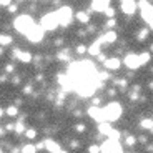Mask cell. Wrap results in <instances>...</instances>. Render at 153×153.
Segmentation results:
<instances>
[{
	"label": "cell",
	"instance_id": "7",
	"mask_svg": "<svg viewBox=\"0 0 153 153\" xmlns=\"http://www.w3.org/2000/svg\"><path fill=\"white\" fill-rule=\"evenodd\" d=\"M43 33H45V30H43L40 25H35V27L27 33V38L30 40V42H33V43H38L43 38Z\"/></svg>",
	"mask_w": 153,
	"mask_h": 153
},
{
	"label": "cell",
	"instance_id": "44",
	"mask_svg": "<svg viewBox=\"0 0 153 153\" xmlns=\"http://www.w3.org/2000/svg\"><path fill=\"white\" fill-rule=\"evenodd\" d=\"M152 133H153V128H152Z\"/></svg>",
	"mask_w": 153,
	"mask_h": 153
},
{
	"label": "cell",
	"instance_id": "12",
	"mask_svg": "<svg viewBox=\"0 0 153 153\" xmlns=\"http://www.w3.org/2000/svg\"><path fill=\"white\" fill-rule=\"evenodd\" d=\"M13 55H15V57L19 58L20 62H23V63H28V62L32 60V53H30V52H23V50H15V52H13Z\"/></svg>",
	"mask_w": 153,
	"mask_h": 153
},
{
	"label": "cell",
	"instance_id": "43",
	"mask_svg": "<svg viewBox=\"0 0 153 153\" xmlns=\"http://www.w3.org/2000/svg\"><path fill=\"white\" fill-rule=\"evenodd\" d=\"M152 52H153V45H152Z\"/></svg>",
	"mask_w": 153,
	"mask_h": 153
},
{
	"label": "cell",
	"instance_id": "24",
	"mask_svg": "<svg viewBox=\"0 0 153 153\" xmlns=\"http://www.w3.org/2000/svg\"><path fill=\"white\" fill-rule=\"evenodd\" d=\"M15 131H17V133H23V131H25L23 122H17V125H15Z\"/></svg>",
	"mask_w": 153,
	"mask_h": 153
},
{
	"label": "cell",
	"instance_id": "14",
	"mask_svg": "<svg viewBox=\"0 0 153 153\" xmlns=\"http://www.w3.org/2000/svg\"><path fill=\"white\" fill-rule=\"evenodd\" d=\"M43 143H45V148L48 150V152H52V153L60 152V145H58L57 142H53V140H43Z\"/></svg>",
	"mask_w": 153,
	"mask_h": 153
},
{
	"label": "cell",
	"instance_id": "21",
	"mask_svg": "<svg viewBox=\"0 0 153 153\" xmlns=\"http://www.w3.org/2000/svg\"><path fill=\"white\" fill-rule=\"evenodd\" d=\"M12 43V37L10 35H0V45H10Z\"/></svg>",
	"mask_w": 153,
	"mask_h": 153
},
{
	"label": "cell",
	"instance_id": "5",
	"mask_svg": "<svg viewBox=\"0 0 153 153\" xmlns=\"http://www.w3.org/2000/svg\"><path fill=\"white\" fill-rule=\"evenodd\" d=\"M138 7L142 8V19L152 25L153 23V5H150L148 2H138Z\"/></svg>",
	"mask_w": 153,
	"mask_h": 153
},
{
	"label": "cell",
	"instance_id": "26",
	"mask_svg": "<svg viewBox=\"0 0 153 153\" xmlns=\"http://www.w3.org/2000/svg\"><path fill=\"white\" fill-rule=\"evenodd\" d=\"M135 142H137V138H135V137H126V140H125V143L128 146H133Z\"/></svg>",
	"mask_w": 153,
	"mask_h": 153
},
{
	"label": "cell",
	"instance_id": "6",
	"mask_svg": "<svg viewBox=\"0 0 153 153\" xmlns=\"http://www.w3.org/2000/svg\"><path fill=\"white\" fill-rule=\"evenodd\" d=\"M100 152L102 153H122V146L115 140H107V142H103V145L100 146Z\"/></svg>",
	"mask_w": 153,
	"mask_h": 153
},
{
	"label": "cell",
	"instance_id": "13",
	"mask_svg": "<svg viewBox=\"0 0 153 153\" xmlns=\"http://www.w3.org/2000/svg\"><path fill=\"white\" fill-rule=\"evenodd\" d=\"M92 8L95 12H107L108 10V2L107 0H97V2H92Z\"/></svg>",
	"mask_w": 153,
	"mask_h": 153
},
{
	"label": "cell",
	"instance_id": "40",
	"mask_svg": "<svg viewBox=\"0 0 153 153\" xmlns=\"http://www.w3.org/2000/svg\"><path fill=\"white\" fill-rule=\"evenodd\" d=\"M150 28H152V30H153V23H152V25H150Z\"/></svg>",
	"mask_w": 153,
	"mask_h": 153
},
{
	"label": "cell",
	"instance_id": "34",
	"mask_svg": "<svg viewBox=\"0 0 153 153\" xmlns=\"http://www.w3.org/2000/svg\"><path fill=\"white\" fill-rule=\"evenodd\" d=\"M23 93H32V87H30V85H27V87L23 88Z\"/></svg>",
	"mask_w": 153,
	"mask_h": 153
},
{
	"label": "cell",
	"instance_id": "37",
	"mask_svg": "<svg viewBox=\"0 0 153 153\" xmlns=\"http://www.w3.org/2000/svg\"><path fill=\"white\" fill-rule=\"evenodd\" d=\"M4 113H5V111H4V108H0V118L4 117Z\"/></svg>",
	"mask_w": 153,
	"mask_h": 153
},
{
	"label": "cell",
	"instance_id": "16",
	"mask_svg": "<svg viewBox=\"0 0 153 153\" xmlns=\"http://www.w3.org/2000/svg\"><path fill=\"white\" fill-rule=\"evenodd\" d=\"M98 128H100V131H102L103 135H110L111 131H113V128L110 126V123H108V122H105V123H100V125H98Z\"/></svg>",
	"mask_w": 153,
	"mask_h": 153
},
{
	"label": "cell",
	"instance_id": "20",
	"mask_svg": "<svg viewBox=\"0 0 153 153\" xmlns=\"http://www.w3.org/2000/svg\"><path fill=\"white\" fill-rule=\"evenodd\" d=\"M138 57H140V65H146V63L150 62V58H152L148 52H145V53H142V55H138Z\"/></svg>",
	"mask_w": 153,
	"mask_h": 153
},
{
	"label": "cell",
	"instance_id": "2",
	"mask_svg": "<svg viewBox=\"0 0 153 153\" xmlns=\"http://www.w3.org/2000/svg\"><path fill=\"white\" fill-rule=\"evenodd\" d=\"M103 113H105V122H115V120L120 118V115H122V107H120L118 102H111L108 103L107 107L103 108Z\"/></svg>",
	"mask_w": 153,
	"mask_h": 153
},
{
	"label": "cell",
	"instance_id": "29",
	"mask_svg": "<svg viewBox=\"0 0 153 153\" xmlns=\"http://www.w3.org/2000/svg\"><path fill=\"white\" fill-rule=\"evenodd\" d=\"M88 152H90V153H100V146H97V145H92L90 148H88Z\"/></svg>",
	"mask_w": 153,
	"mask_h": 153
},
{
	"label": "cell",
	"instance_id": "31",
	"mask_svg": "<svg viewBox=\"0 0 153 153\" xmlns=\"http://www.w3.org/2000/svg\"><path fill=\"white\" fill-rule=\"evenodd\" d=\"M105 15H107V17H111V19H113V15H115V10H113V8H108V10L105 12Z\"/></svg>",
	"mask_w": 153,
	"mask_h": 153
},
{
	"label": "cell",
	"instance_id": "10",
	"mask_svg": "<svg viewBox=\"0 0 153 153\" xmlns=\"http://www.w3.org/2000/svg\"><path fill=\"white\" fill-rule=\"evenodd\" d=\"M137 2H133V0H125V2H122V10L125 12V13H133L135 10H137Z\"/></svg>",
	"mask_w": 153,
	"mask_h": 153
},
{
	"label": "cell",
	"instance_id": "4",
	"mask_svg": "<svg viewBox=\"0 0 153 153\" xmlns=\"http://www.w3.org/2000/svg\"><path fill=\"white\" fill-rule=\"evenodd\" d=\"M58 25V20H57V13L52 12V13H47L45 17H42V22H40V27L43 30H55Z\"/></svg>",
	"mask_w": 153,
	"mask_h": 153
},
{
	"label": "cell",
	"instance_id": "8",
	"mask_svg": "<svg viewBox=\"0 0 153 153\" xmlns=\"http://www.w3.org/2000/svg\"><path fill=\"white\" fill-rule=\"evenodd\" d=\"M123 63H125V65L128 67L130 70H137L138 67H142V65H140V57H138V55H135V53L126 55L125 60H123Z\"/></svg>",
	"mask_w": 153,
	"mask_h": 153
},
{
	"label": "cell",
	"instance_id": "25",
	"mask_svg": "<svg viewBox=\"0 0 153 153\" xmlns=\"http://www.w3.org/2000/svg\"><path fill=\"white\" fill-rule=\"evenodd\" d=\"M25 135H27V138H30V140H33V138L37 137V131H35L33 128H28V130L25 131Z\"/></svg>",
	"mask_w": 153,
	"mask_h": 153
},
{
	"label": "cell",
	"instance_id": "23",
	"mask_svg": "<svg viewBox=\"0 0 153 153\" xmlns=\"http://www.w3.org/2000/svg\"><path fill=\"white\" fill-rule=\"evenodd\" d=\"M5 113H7L8 117H17L19 110H17V107H15V105H12V107H8V108H7V111H5Z\"/></svg>",
	"mask_w": 153,
	"mask_h": 153
},
{
	"label": "cell",
	"instance_id": "28",
	"mask_svg": "<svg viewBox=\"0 0 153 153\" xmlns=\"http://www.w3.org/2000/svg\"><path fill=\"white\" fill-rule=\"evenodd\" d=\"M107 78H108V73H107V72H100V73H98V80L103 82V80H107Z\"/></svg>",
	"mask_w": 153,
	"mask_h": 153
},
{
	"label": "cell",
	"instance_id": "17",
	"mask_svg": "<svg viewBox=\"0 0 153 153\" xmlns=\"http://www.w3.org/2000/svg\"><path fill=\"white\" fill-rule=\"evenodd\" d=\"M100 43L98 42H93L92 45H90V48H88V52H90V55H98L100 53Z\"/></svg>",
	"mask_w": 153,
	"mask_h": 153
},
{
	"label": "cell",
	"instance_id": "15",
	"mask_svg": "<svg viewBox=\"0 0 153 153\" xmlns=\"http://www.w3.org/2000/svg\"><path fill=\"white\" fill-rule=\"evenodd\" d=\"M105 68L107 70H118L120 68V60L118 58H108V60H105Z\"/></svg>",
	"mask_w": 153,
	"mask_h": 153
},
{
	"label": "cell",
	"instance_id": "19",
	"mask_svg": "<svg viewBox=\"0 0 153 153\" xmlns=\"http://www.w3.org/2000/svg\"><path fill=\"white\" fill-rule=\"evenodd\" d=\"M22 153H37V146L32 145V143H27V145L22 148Z\"/></svg>",
	"mask_w": 153,
	"mask_h": 153
},
{
	"label": "cell",
	"instance_id": "36",
	"mask_svg": "<svg viewBox=\"0 0 153 153\" xmlns=\"http://www.w3.org/2000/svg\"><path fill=\"white\" fill-rule=\"evenodd\" d=\"M13 70V65H7V72H12Z\"/></svg>",
	"mask_w": 153,
	"mask_h": 153
},
{
	"label": "cell",
	"instance_id": "3",
	"mask_svg": "<svg viewBox=\"0 0 153 153\" xmlns=\"http://www.w3.org/2000/svg\"><path fill=\"white\" fill-rule=\"evenodd\" d=\"M55 13H57L58 25L67 27V25H70V23H72V8H70V7H62V8H58Z\"/></svg>",
	"mask_w": 153,
	"mask_h": 153
},
{
	"label": "cell",
	"instance_id": "38",
	"mask_svg": "<svg viewBox=\"0 0 153 153\" xmlns=\"http://www.w3.org/2000/svg\"><path fill=\"white\" fill-rule=\"evenodd\" d=\"M150 88H152V90H153V82H152V83H150Z\"/></svg>",
	"mask_w": 153,
	"mask_h": 153
},
{
	"label": "cell",
	"instance_id": "41",
	"mask_svg": "<svg viewBox=\"0 0 153 153\" xmlns=\"http://www.w3.org/2000/svg\"><path fill=\"white\" fill-rule=\"evenodd\" d=\"M0 153H5V152H2V148H0Z\"/></svg>",
	"mask_w": 153,
	"mask_h": 153
},
{
	"label": "cell",
	"instance_id": "11",
	"mask_svg": "<svg viewBox=\"0 0 153 153\" xmlns=\"http://www.w3.org/2000/svg\"><path fill=\"white\" fill-rule=\"evenodd\" d=\"M115 40H117V33H115V32H107V33L102 35L97 42H98L100 45H103V43H111V42H115Z\"/></svg>",
	"mask_w": 153,
	"mask_h": 153
},
{
	"label": "cell",
	"instance_id": "30",
	"mask_svg": "<svg viewBox=\"0 0 153 153\" xmlns=\"http://www.w3.org/2000/svg\"><path fill=\"white\" fill-rule=\"evenodd\" d=\"M87 47H85V45H78V47H76V52H78V53H85V52H87Z\"/></svg>",
	"mask_w": 153,
	"mask_h": 153
},
{
	"label": "cell",
	"instance_id": "39",
	"mask_svg": "<svg viewBox=\"0 0 153 153\" xmlns=\"http://www.w3.org/2000/svg\"><path fill=\"white\" fill-rule=\"evenodd\" d=\"M58 153H67V152H63V150H60V152H58Z\"/></svg>",
	"mask_w": 153,
	"mask_h": 153
},
{
	"label": "cell",
	"instance_id": "33",
	"mask_svg": "<svg viewBox=\"0 0 153 153\" xmlns=\"http://www.w3.org/2000/svg\"><path fill=\"white\" fill-rule=\"evenodd\" d=\"M115 23H117V20H115V19H111V20H108V23H107V25H108V27H115Z\"/></svg>",
	"mask_w": 153,
	"mask_h": 153
},
{
	"label": "cell",
	"instance_id": "18",
	"mask_svg": "<svg viewBox=\"0 0 153 153\" xmlns=\"http://www.w3.org/2000/svg\"><path fill=\"white\" fill-rule=\"evenodd\" d=\"M76 19H78V22H82V23L90 22V17H88V13H85V12H78V13H76Z\"/></svg>",
	"mask_w": 153,
	"mask_h": 153
},
{
	"label": "cell",
	"instance_id": "42",
	"mask_svg": "<svg viewBox=\"0 0 153 153\" xmlns=\"http://www.w3.org/2000/svg\"><path fill=\"white\" fill-rule=\"evenodd\" d=\"M0 135H2V128H0Z\"/></svg>",
	"mask_w": 153,
	"mask_h": 153
},
{
	"label": "cell",
	"instance_id": "32",
	"mask_svg": "<svg viewBox=\"0 0 153 153\" xmlns=\"http://www.w3.org/2000/svg\"><path fill=\"white\" fill-rule=\"evenodd\" d=\"M8 5H10L8 0H0V7H8Z\"/></svg>",
	"mask_w": 153,
	"mask_h": 153
},
{
	"label": "cell",
	"instance_id": "22",
	"mask_svg": "<svg viewBox=\"0 0 153 153\" xmlns=\"http://www.w3.org/2000/svg\"><path fill=\"white\" fill-rule=\"evenodd\" d=\"M140 125H142L143 128H146V130H152V128H153V120L145 118V120H142V123H140Z\"/></svg>",
	"mask_w": 153,
	"mask_h": 153
},
{
	"label": "cell",
	"instance_id": "1",
	"mask_svg": "<svg viewBox=\"0 0 153 153\" xmlns=\"http://www.w3.org/2000/svg\"><path fill=\"white\" fill-rule=\"evenodd\" d=\"M13 25H15V28L20 32V33L27 35L28 32H30L32 28L37 25V23L33 22V19H32V17H28V15H20V17H17V19H15Z\"/></svg>",
	"mask_w": 153,
	"mask_h": 153
},
{
	"label": "cell",
	"instance_id": "27",
	"mask_svg": "<svg viewBox=\"0 0 153 153\" xmlns=\"http://www.w3.org/2000/svg\"><path fill=\"white\" fill-rule=\"evenodd\" d=\"M148 28H145V30H142V32H140V33H138V38H140V40H145V38H146V35H148Z\"/></svg>",
	"mask_w": 153,
	"mask_h": 153
},
{
	"label": "cell",
	"instance_id": "35",
	"mask_svg": "<svg viewBox=\"0 0 153 153\" xmlns=\"http://www.w3.org/2000/svg\"><path fill=\"white\" fill-rule=\"evenodd\" d=\"M76 131H85V125H76Z\"/></svg>",
	"mask_w": 153,
	"mask_h": 153
},
{
	"label": "cell",
	"instance_id": "9",
	"mask_svg": "<svg viewBox=\"0 0 153 153\" xmlns=\"http://www.w3.org/2000/svg\"><path fill=\"white\" fill-rule=\"evenodd\" d=\"M88 115H90V117H92L93 120H97L98 123H105V113H103V108L90 107V108H88Z\"/></svg>",
	"mask_w": 153,
	"mask_h": 153
}]
</instances>
